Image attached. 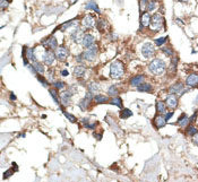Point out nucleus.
I'll return each instance as SVG.
<instances>
[{
    "label": "nucleus",
    "mask_w": 198,
    "mask_h": 182,
    "mask_svg": "<svg viewBox=\"0 0 198 182\" xmlns=\"http://www.w3.org/2000/svg\"><path fill=\"white\" fill-rule=\"evenodd\" d=\"M148 70L151 71L153 75L161 76L163 75L166 70V65L162 59H153L148 63Z\"/></svg>",
    "instance_id": "obj_1"
},
{
    "label": "nucleus",
    "mask_w": 198,
    "mask_h": 182,
    "mask_svg": "<svg viewBox=\"0 0 198 182\" xmlns=\"http://www.w3.org/2000/svg\"><path fill=\"white\" fill-rule=\"evenodd\" d=\"M125 74V66L121 61L114 60L110 66V76L113 79H119L121 78Z\"/></svg>",
    "instance_id": "obj_2"
},
{
    "label": "nucleus",
    "mask_w": 198,
    "mask_h": 182,
    "mask_svg": "<svg viewBox=\"0 0 198 182\" xmlns=\"http://www.w3.org/2000/svg\"><path fill=\"white\" fill-rule=\"evenodd\" d=\"M150 27L153 32H160L161 29H163L164 27V17L162 16V14L156 13L151 17V24Z\"/></svg>",
    "instance_id": "obj_3"
},
{
    "label": "nucleus",
    "mask_w": 198,
    "mask_h": 182,
    "mask_svg": "<svg viewBox=\"0 0 198 182\" xmlns=\"http://www.w3.org/2000/svg\"><path fill=\"white\" fill-rule=\"evenodd\" d=\"M96 54H97V45H96L95 43L92 45V47L87 48L86 51L83 53L84 59L87 61H93L95 58H96Z\"/></svg>",
    "instance_id": "obj_4"
},
{
    "label": "nucleus",
    "mask_w": 198,
    "mask_h": 182,
    "mask_svg": "<svg viewBox=\"0 0 198 182\" xmlns=\"http://www.w3.org/2000/svg\"><path fill=\"white\" fill-rule=\"evenodd\" d=\"M178 96L175 95V94H169L166 98H165V104H166V107L170 109V110H175L178 106Z\"/></svg>",
    "instance_id": "obj_5"
},
{
    "label": "nucleus",
    "mask_w": 198,
    "mask_h": 182,
    "mask_svg": "<svg viewBox=\"0 0 198 182\" xmlns=\"http://www.w3.org/2000/svg\"><path fill=\"white\" fill-rule=\"evenodd\" d=\"M42 60L43 62L48 66H51L54 63V60H56V54L51 51V50H44V52L42 53Z\"/></svg>",
    "instance_id": "obj_6"
},
{
    "label": "nucleus",
    "mask_w": 198,
    "mask_h": 182,
    "mask_svg": "<svg viewBox=\"0 0 198 182\" xmlns=\"http://www.w3.org/2000/svg\"><path fill=\"white\" fill-rule=\"evenodd\" d=\"M154 53H155V49L152 43H145L141 47V54L144 56V58H151L154 56Z\"/></svg>",
    "instance_id": "obj_7"
},
{
    "label": "nucleus",
    "mask_w": 198,
    "mask_h": 182,
    "mask_svg": "<svg viewBox=\"0 0 198 182\" xmlns=\"http://www.w3.org/2000/svg\"><path fill=\"white\" fill-rule=\"evenodd\" d=\"M95 24H96V22H95V18L93 15H86V16H84V18L82 19V25L86 29L93 28L95 26Z\"/></svg>",
    "instance_id": "obj_8"
},
{
    "label": "nucleus",
    "mask_w": 198,
    "mask_h": 182,
    "mask_svg": "<svg viewBox=\"0 0 198 182\" xmlns=\"http://www.w3.org/2000/svg\"><path fill=\"white\" fill-rule=\"evenodd\" d=\"M184 92H186V89H184V84H182V83H180V82L173 84L169 88V93L170 94H175V95H177V96H178V95H182Z\"/></svg>",
    "instance_id": "obj_9"
},
{
    "label": "nucleus",
    "mask_w": 198,
    "mask_h": 182,
    "mask_svg": "<svg viewBox=\"0 0 198 182\" xmlns=\"http://www.w3.org/2000/svg\"><path fill=\"white\" fill-rule=\"evenodd\" d=\"M54 54L59 61H65L68 58V50L65 47H58L54 51Z\"/></svg>",
    "instance_id": "obj_10"
},
{
    "label": "nucleus",
    "mask_w": 198,
    "mask_h": 182,
    "mask_svg": "<svg viewBox=\"0 0 198 182\" xmlns=\"http://www.w3.org/2000/svg\"><path fill=\"white\" fill-rule=\"evenodd\" d=\"M43 47L48 48L49 50H56L58 48V42H57V39L54 36H50V38L45 39L42 41Z\"/></svg>",
    "instance_id": "obj_11"
},
{
    "label": "nucleus",
    "mask_w": 198,
    "mask_h": 182,
    "mask_svg": "<svg viewBox=\"0 0 198 182\" xmlns=\"http://www.w3.org/2000/svg\"><path fill=\"white\" fill-rule=\"evenodd\" d=\"M166 120H165V117L164 114H156L155 118H154V120H153V125L155 126L156 129H161V128H163V127H165V125H166Z\"/></svg>",
    "instance_id": "obj_12"
},
{
    "label": "nucleus",
    "mask_w": 198,
    "mask_h": 182,
    "mask_svg": "<svg viewBox=\"0 0 198 182\" xmlns=\"http://www.w3.org/2000/svg\"><path fill=\"white\" fill-rule=\"evenodd\" d=\"M70 38H71V40H73V41H74L75 43L79 44V43L83 41V38H84V33H83V29H80V28H76L75 31L71 33Z\"/></svg>",
    "instance_id": "obj_13"
},
{
    "label": "nucleus",
    "mask_w": 198,
    "mask_h": 182,
    "mask_svg": "<svg viewBox=\"0 0 198 182\" xmlns=\"http://www.w3.org/2000/svg\"><path fill=\"white\" fill-rule=\"evenodd\" d=\"M186 85L189 87H197L198 86V74H190L186 78Z\"/></svg>",
    "instance_id": "obj_14"
},
{
    "label": "nucleus",
    "mask_w": 198,
    "mask_h": 182,
    "mask_svg": "<svg viewBox=\"0 0 198 182\" xmlns=\"http://www.w3.org/2000/svg\"><path fill=\"white\" fill-rule=\"evenodd\" d=\"M151 15L148 11H145L141 15V28H146L151 24Z\"/></svg>",
    "instance_id": "obj_15"
},
{
    "label": "nucleus",
    "mask_w": 198,
    "mask_h": 182,
    "mask_svg": "<svg viewBox=\"0 0 198 182\" xmlns=\"http://www.w3.org/2000/svg\"><path fill=\"white\" fill-rule=\"evenodd\" d=\"M82 43H83V47L84 48H90L92 47L93 44L95 43V39L94 36L92 35V34H85L84 38H83V41H82Z\"/></svg>",
    "instance_id": "obj_16"
},
{
    "label": "nucleus",
    "mask_w": 198,
    "mask_h": 182,
    "mask_svg": "<svg viewBox=\"0 0 198 182\" xmlns=\"http://www.w3.org/2000/svg\"><path fill=\"white\" fill-rule=\"evenodd\" d=\"M145 82V77L143 75H137L135 76V77H132L131 79H130V82H129V84H130V86H132V87H138L141 84H143Z\"/></svg>",
    "instance_id": "obj_17"
},
{
    "label": "nucleus",
    "mask_w": 198,
    "mask_h": 182,
    "mask_svg": "<svg viewBox=\"0 0 198 182\" xmlns=\"http://www.w3.org/2000/svg\"><path fill=\"white\" fill-rule=\"evenodd\" d=\"M71 96H73V93H71L70 91H66V92H63L62 94V97H61V104L62 105H69L71 102Z\"/></svg>",
    "instance_id": "obj_18"
},
{
    "label": "nucleus",
    "mask_w": 198,
    "mask_h": 182,
    "mask_svg": "<svg viewBox=\"0 0 198 182\" xmlns=\"http://www.w3.org/2000/svg\"><path fill=\"white\" fill-rule=\"evenodd\" d=\"M178 125H179L180 128H187V127L190 125V121H189V118L187 117V114H182L181 117L178 119Z\"/></svg>",
    "instance_id": "obj_19"
},
{
    "label": "nucleus",
    "mask_w": 198,
    "mask_h": 182,
    "mask_svg": "<svg viewBox=\"0 0 198 182\" xmlns=\"http://www.w3.org/2000/svg\"><path fill=\"white\" fill-rule=\"evenodd\" d=\"M137 91H138V92H145V93H152V92H153V86H152L151 84L144 82L143 84H141L137 87Z\"/></svg>",
    "instance_id": "obj_20"
},
{
    "label": "nucleus",
    "mask_w": 198,
    "mask_h": 182,
    "mask_svg": "<svg viewBox=\"0 0 198 182\" xmlns=\"http://www.w3.org/2000/svg\"><path fill=\"white\" fill-rule=\"evenodd\" d=\"M156 112L159 114H164L166 112V104L163 101H157L156 102Z\"/></svg>",
    "instance_id": "obj_21"
},
{
    "label": "nucleus",
    "mask_w": 198,
    "mask_h": 182,
    "mask_svg": "<svg viewBox=\"0 0 198 182\" xmlns=\"http://www.w3.org/2000/svg\"><path fill=\"white\" fill-rule=\"evenodd\" d=\"M26 58L28 60L31 61L32 63L36 62V56L34 54V49H31V48H26Z\"/></svg>",
    "instance_id": "obj_22"
},
{
    "label": "nucleus",
    "mask_w": 198,
    "mask_h": 182,
    "mask_svg": "<svg viewBox=\"0 0 198 182\" xmlns=\"http://www.w3.org/2000/svg\"><path fill=\"white\" fill-rule=\"evenodd\" d=\"M85 71H86V69L83 66H77L74 69V76L77 77V78H80V77H83L85 75Z\"/></svg>",
    "instance_id": "obj_23"
},
{
    "label": "nucleus",
    "mask_w": 198,
    "mask_h": 182,
    "mask_svg": "<svg viewBox=\"0 0 198 182\" xmlns=\"http://www.w3.org/2000/svg\"><path fill=\"white\" fill-rule=\"evenodd\" d=\"M49 93H50V95H51L52 98H53V101H54L57 104H61V98L59 97V95H58L57 88H50L49 89Z\"/></svg>",
    "instance_id": "obj_24"
},
{
    "label": "nucleus",
    "mask_w": 198,
    "mask_h": 182,
    "mask_svg": "<svg viewBox=\"0 0 198 182\" xmlns=\"http://www.w3.org/2000/svg\"><path fill=\"white\" fill-rule=\"evenodd\" d=\"M85 8L86 9H92V10H94L95 13H101V10H100V8H99V6L96 5V2L95 1H93V0H91L90 2H87L86 4V6H85Z\"/></svg>",
    "instance_id": "obj_25"
},
{
    "label": "nucleus",
    "mask_w": 198,
    "mask_h": 182,
    "mask_svg": "<svg viewBox=\"0 0 198 182\" xmlns=\"http://www.w3.org/2000/svg\"><path fill=\"white\" fill-rule=\"evenodd\" d=\"M109 103L112 104V105H117L119 109H122V100L119 97V96H114V97L110 98Z\"/></svg>",
    "instance_id": "obj_26"
},
{
    "label": "nucleus",
    "mask_w": 198,
    "mask_h": 182,
    "mask_svg": "<svg viewBox=\"0 0 198 182\" xmlns=\"http://www.w3.org/2000/svg\"><path fill=\"white\" fill-rule=\"evenodd\" d=\"M33 65V67L35 68V71H36V74H44V71H45V68H44V66L42 65V63H40L39 61H36V62H34V63H32Z\"/></svg>",
    "instance_id": "obj_27"
},
{
    "label": "nucleus",
    "mask_w": 198,
    "mask_h": 182,
    "mask_svg": "<svg viewBox=\"0 0 198 182\" xmlns=\"http://www.w3.org/2000/svg\"><path fill=\"white\" fill-rule=\"evenodd\" d=\"M196 134H198V129H197V128H196L195 126H193V125H189V126L187 127L186 135L189 136V137H193V136H195Z\"/></svg>",
    "instance_id": "obj_28"
},
{
    "label": "nucleus",
    "mask_w": 198,
    "mask_h": 182,
    "mask_svg": "<svg viewBox=\"0 0 198 182\" xmlns=\"http://www.w3.org/2000/svg\"><path fill=\"white\" fill-rule=\"evenodd\" d=\"M118 93H119V91H118V88H117L116 85H112V86H110V87L108 88V95L109 96H111V97L118 96Z\"/></svg>",
    "instance_id": "obj_29"
},
{
    "label": "nucleus",
    "mask_w": 198,
    "mask_h": 182,
    "mask_svg": "<svg viewBox=\"0 0 198 182\" xmlns=\"http://www.w3.org/2000/svg\"><path fill=\"white\" fill-rule=\"evenodd\" d=\"M100 84L97 82H92L90 85H88V91L92 92V93H96V92H99L100 91Z\"/></svg>",
    "instance_id": "obj_30"
},
{
    "label": "nucleus",
    "mask_w": 198,
    "mask_h": 182,
    "mask_svg": "<svg viewBox=\"0 0 198 182\" xmlns=\"http://www.w3.org/2000/svg\"><path fill=\"white\" fill-rule=\"evenodd\" d=\"M94 101H95V103H97V104H103V103L109 102V98L107 97V96H104V95H95Z\"/></svg>",
    "instance_id": "obj_31"
},
{
    "label": "nucleus",
    "mask_w": 198,
    "mask_h": 182,
    "mask_svg": "<svg viewBox=\"0 0 198 182\" xmlns=\"http://www.w3.org/2000/svg\"><path fill=\"white\" fill-rule=\"evenodd\" d=\"M132 116V112L129 109H121V112H120V118L121 119H128Z\"/></svg>",
    "instance_id": "obj_32"
},
{
    "label": "nucleus",
    "mask_w": 198,
    "mask_h": 182,
    "mask_svg": "<svg viewBox=\"0 0 198 182\" xmlns=\"http://www.w3.org/2000/svg\"><path fill=\"white\" fill-rule=\"evenodd\" d=\"M91 101H88L87 98H83V100H80V102L78 103V105H79V107L83 110V111H85V110H87V107H88V105H90Z\"/></svg>",
    "instance_id": "obj_33"
},
{
    "label": "nucleus",
    "mask_w": 198,
    "mask_h": 182,
    "mask_svg": "<svg viewBox=\"0 0 198 182\" xmlns=\"http://www.w3.org/2000/svg\"><path fill=\"white\" fill-rule=\"evenodd\" d=\"M156 8V0H150L146 6V10L148 13H152Z\"/></svg>",
    "instance_id": "obj_34"
},
{
    "label": "nucleus",
    "mask_w": 198,
    "mask_h": 182,
    "mask_svg": "<svg viewBox=\"0 0 198 182\" xmlns=\"http://www.w3.org/2000/svg\"><path fill=\"white\" fill-rule=\"evenodd\" d=\"M107 26H108V24H107V22L104 19H99V22H97V29L99 31H101V32L105 31Z\"/></svg>",
    "instance_id": "obj_35"
},
{
    "label": "nucleus",
    "mask_w": 198,
    "mask_h": 182,
    "mask_svg": "<svg viewBox=\"0 0 198 182\" xmlns=\"http://www.w3.org/2000/svg\"><path fill=\"white\" fill-rule=\"evenodd\" d=\"M36 78H38V80L40 82V83H41V85H43V86H44V87H47V88L49 87V83H50V82H48L45 78H43V77L40 75V74H39V75H36Z\"/></svg>",
    "instance_id": "obj_36"
},
{
    "label": "nucleus",
    "mask_w": 198,
    "mask_h": 182,
    "mask_svg": "<svg viewBox=\"0 0 198 182\" xmlns=\"http://www.w3.org/2000/svg\"><path fill=\"white\" fill-rule=\"evenodd\" d=\"M166 41H168V38H166V36H163V38L156 39V40H155V44L157 45V47H162V45H164Z\"/></svg>",
    "instance_id": "obj_37"
},
{
    "label": "nucleus",
    "mask_w": 198,
    "mask_h": 182,
    "mask_svg": "<svg viewBox=\"0 0 198 182\" xmlns=\"http://www.w3.org/2000/svg\"><path fill=\"white\" fill-rule=\"evenodd\" d=\"M53 87L57 89H62L65 87V83L61 82V80H56V82L53 83Z\"/></svg>",
    "instance_id": "obj_38"
},
{
    "label": "nucleus",
    "mask_w": 198,
    "mask_h": 182,
    "mask_svg": "<svg viewBox=\"0 0 198 182\" xmlns=\"http://www.w3.org/2000/svg\"><path fill=\"white\" fill-rule=\"evenodd\" d=\"M63 114H65V117H66L70 122H73V123H75V122L77 121V119L75 118V116H73V114H70V113H68V112H66V111H63Z\"/></svg>",
    "instance_id": "obj_39"
},
{
    "label": "nucleus",
    "mask_w": 198,
    "mask_h": 182,
    "mask_svg": "<svg viewBox=\"0 0 198 182\" xmlns=\"http://www.w3.org/2000/svg\"><path fill=\"white\" fill-rule=\"evenodd\" d=\"M150 0H139V8H141V11H144L146 9V6L148 4Z\"/></svg>",
    "instance_id": "obj_40"
},
{
    "label": "nucleus",
    "mask_w": 198,
    "mask_h": 182,
    "mask_svg": "<svg viewBox=\"0 0 198 182\" xmlns=\"http://www.w3.org/2000/svg\"><path fill=\"white\" fill-rule=\"evenodd\" d=\"M8 6H9V1L8 0H0V8L2 10L8 8Z\"/></svg>",
    "instance_id": "obj_41"
},
{
    "label": "nucleus",
    "mask_w": 198,
    "mask_h": 182,
    "mask_svg": "<svg viewBox=\"0 0 198 182\" xmlns=\"http://www.w3.org/2000/svg\"><path fill=\"white\" fill-rule=\"evenodd\" d=\"M173 113H175V111H173V110H171L170 112H165V113H164L165 120H166V121H169L170 119L173 117Z\"/></svg>",
    "instance_id": "obj_42"
},
{
    "label": "nucleus",
    "mask_w": 198,
    "mask_h": 182,
    "mask_svg": "<svg viewBox=\"0 0 198 182\" xmlns=\"http://www.w3.org/2000/svg\"><path fill=\"white\" fill-rule=\"evenodd\" d=\"M97 125H99L97 122H93V123L88 122V123H87L86 126H84V127H85V128H87V129H95V128L97 127Z\"/></svg>",
    "instance_id": "obj_43"
},
{
    "label": "nucleus",
    "mask_w": 198,
    "mask_h": 182,
    "mask_svg": "<svg viewBox=\"0 0 198 182\" xmlns=\"http://www.w3.org/2000/svg\"><path fill=\"white\" fill-rule=\"evenodd\" d=\"M177 62H178V58L175 57L171 60V66H172V71H175V68H177Z\"/></svg>",
    "instance_id": "obj_44"
},
{
    "label": "nucleus",
    "mask_w": 198,
    "mask_h": 182,
    "mask_svg": "<svg viewBox=\"0 0 198 182\" xmlns=\"http://www.w3.org/2000/svg\"><path fill=\"white\" fill-rule=\"evenodd\" d=\"M13 173H14V170H13V168H11V170H7V171L4 173V179H7V177H11Z\"/></svg>",
    "instance_id": "obj_45"
},
{
    "label": "nucleus",
    "mask_w": 198,
    "mask_h": 182,
    "mask_svg": "<svg viewBox=\"0 0 198 182\" xmlns=\"http://www.w3.org/2000/svg\"><path fill=\"white\" fill-rule=\"evenodd\" d=\"M163 52L165 53V56H172V50H171V48H163Z\"/></svg>",
    "instance_id": "obj_46"
},
{
    "label": "nucleus",
    "mask_w": 198,
    "mask_h": 182,
    "mask_svg": "<svg viewBox=\"0 0 198 182\" xmlns=\"http://www.w3.org/2000/svg\"><path fill=\"white\" fill-rule=\"evenodd\" d=\"M197 113H193V116L189 118V121H190V123H193V122H195V121H197Z\"/></svg>",
    "instance_id": "obj_47"
},
{
    "label": "nucleus",
    "mask_w": 198,
    "mask_h": 182,
    "mask_svg": "<svg viewBox=\"0 0 198 182\" xmlns=\"http://www.w3.org/2000/svg\"><path fill=\"white\" fill-rule=\"evenodd\" d=\"M53 76H54V71H52V70H50V71H49V80H50V83H52V79H53Z\"/></svg>",
    "instance_id": "obj_48"
},
{
    "label": "nucleus",
    "mask_w": 198,
    "mask_h": 182,
    "mask_svg": "<svg viewBox=\"0 0 198 182\" xmlns=\"http://www.w3.org/2000/svg\"><path fill=\"white\" fill-rule=\"evenodd\" d=\"M193 144L198 146V134H196L195 136H193Z\"/></svg>",
    "instance_id": "obj_49"
},
{
    "label": "nucleus",
    "mask_w": 198,
    "mask_h": 182,
    "mask_svg": "<svg viewBox=\"0 0 198 182\" xmlns=\"http://www.w3.org/2000/svg\"><path fill=\"white\" fill-rule=\"evenodd\" d=\"M10 100L11 101H16V96H15L14 93H10Z\"/></svg>",
    "instance_id": "obj_50"
},
{
    "label": "nucleus",
    "mask_w": 198,
    "mask_h": 182,
    "mask_svg": "<svg viewBox=\"0 0 198 182\" xmlns=\"http://www.w3.org/2000/svg\"><path fill=\"white\" fill-rule=\"evenodd\" d=\"M13 170L14 171H18V166L16 165V163H13Z\"/></svg>",
    "instance_id": "obj_51"
},
{
    "label": "nucleus",
    "mask_w": 198,
    "mask_h": 182,
    "mask_svg": "<svg viewBox=\"0 0 198 182\" xmlns=\"http://www.w3.org/2000/svg\"><path fill=\"white\" fill-rule=\"evenodd\" d=\"M61 75L62 76H68V71L66 69L65 70H61Z\"/></svg>",
    "instance_id": "obj_52"
},
{
    "label": "nucleus",
    "mask_w": 198,
    "mask_h": 182,
    "mask_svg": "<svg viewBox=\"0 0 198 182\" xmlns=\"http://www.w3.org/2000/svg\"><path fill=\"white\" fill-rule=\"evenodd\" d=\"M94 136H95V138H96V139H101V138H102V137H101V134H94Z\"/></svg>",
    "instance_id": "obj_53"
},
{
    "label": "nucleus",
    "mask_w": 198,
    "mask_h": 182,
    "mask_svg": "<svg viewBox=\"0 0 198 182\" xmlns=\"http://www.w3.org/2000/svg\"><path fill=\"white\" fill-rule=\"evenodd\" d=\"M71 4H75V2H77V0H70Z\"/></svg>",
    "instance_id": "obj_54"
},
{
    "label": "nucleus",
    "mask_w": 198,
    "mask_h": 182,
    "mask_svg": "<svg viewBox=\"0 0 198 182\" xmlns=\"http://www.w3.org/2000/svg\"><path fill=\"white\" fill-rule=\"evenodd\" d=\"M182 1H187V0H182Z\"/></svg>",
    "instance_id": "obj_55"
},
{
    "label": "nucleus",
    "mask_w": 198,
    "mask_h": 182,
    "mask_svg": "<svg viewBox=\"0 0 198 182\" xmlns=\"http://www.w3.org/2000/svg\"><path fill=\"white\" fill-rule=\"evenodd\" d=\"M197 122H198V117H197Z\"/></svg>",
    "instance_id": "obj_56"
}]
</instances>
